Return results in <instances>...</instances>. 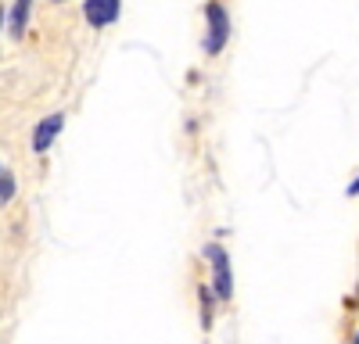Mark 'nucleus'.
I'll return each instance as SVG.
<instances>
[{
  "mask_svg": "<svg viewBox=\"0 0 359 344\" xmlns=\"http://www.w3.org/2000/svg\"><path fill=\"white\" fill-rule=\"evenodd\" d=\"M15 197V176L11 172H0V205H8Z\"/></svg>",
  "mask_w": 359,
  "mask_h": 344,
  "instance_id": "obj_6",
  "label": "nucleus"
},
{
  "mask_svg": "<svg viewBox=\"0 0 359 344\" xmlns=\"http://www.w3.org/2000/svg\"><path fill=\"white\" fill-rule=\"evenodd\" d=\"M118 11H123V0H86L83 15L94 29H104L111 22H118Z\"/></svg>",
  "mask_w": 359,
  "mask_h": 344,
  "instance_id": "obj_3",
  "label": "nucleus"
},
{
  "mask_svg": "<svg viewBox=\"0 0 359 344\" xmlns=\"http://www.w3.org/2000/svg\"><path fill=\"white\" fill-rule=\"evenodd\" d=\"M29 11H33V0H15V4H11V15H4V18H8V33H11V40H22V36H25Z\"/></svg>",
  "mask_w": 359,
  "mask_h": 344,
  "instance_id": "obj_5",
  "label": "nucleus"
},
{
  "mask_svg": "<svg viewBox=\"0 0 359 344\" xmlns=\"http://www.w3.org/2000/svg\"><path fill=\"white\" fill-rule=\"evenodd\" d=\"M205 258H208V266H212V287H216V294L223 301H230L233 294V273H230V258L219 244H208L205 248Z\"/></svg>",
  "mask_w": 359,
  "mask_h": 344,
  "instance_id": "obj_2",
  "label": "nucleus"
},
{
  "mask_svg": "<svg viewBox=\"0 0 359 344\" xmlns=\"http://www.w3.org/2000/svg\"><path fill=\"white\" fill-rule=\"evenodd\" d=\"M205 18H208V36H205V50L208 54H219L230 40V15L226 8L219 4V0H212V4L205 8Z\"/></svg>",
  "mask_w": 359,
  "mask_h": 344,
  "instance_id": "obj_1",
  "label": "nucleus"
},
{
  "mask_svg": "<svg viewBox=\"0 0 359 344\" xmlns=\"http://www.w3.org/2000/svg\"><path fill=\"white\" fill-rule=\"evenodd\" d=\"M0 29H4V11H0Z\"/></svg>",
  "mask_w": 359,
  "mask_h": 344,
  "instance_id": "obj_8",
  "label": "nucleus"
},
{
  "mask_svg": "<svg viewBox=\"0 0 359 344\" xmlns=\"http://www.w3.org/2000/svg\"><path fill=\"white\" fill-rule=\"evenodd\" d=\"M201 305H205V312H201V327L208 330V327H212V298H208V287H201Z\"/></svg>",
  "mask_w": 359,
  "mask_h": 344,
  "instance_id": "obj_7",
  "label": "nucleus"
},
{
  "mask_svg": "<svg viewBox=\"0 0 359 344\" xmlns=\"http://www.w3.org/2000/svg\"><path fill=\"white\" fill-rule=\"evenodd\" d=\"M62 126H65V115H62V111H54V115H47L43 122H36V129H33V151H36V155H43V151L50 148V143L57 140Z\"/></svg>",
  "mask_w": 359,
  "mask_h": 344,
  "instance_id": "obj_4",
  "label": "nucleus"
}]
</instances>
